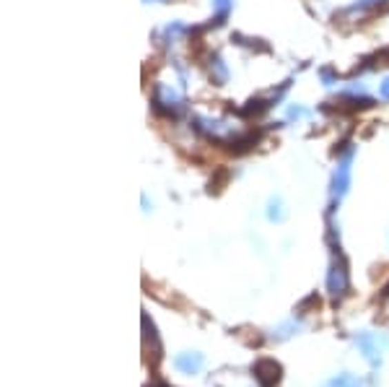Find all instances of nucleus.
Instances as JSON below:
<instances>
[{"label": "nucleus", "instance_id": "1", "mask_svg": "<svg viewBox=\"0 0 389 387\" xmlns=\"http://www.w3.org/2000/svg\"><path fill=\"white\" fill-rule=\"evenodd\" d=\"M381 91H384V97H389V81L384 84V88H381Z\"/></svg>", "mask_w": 389, "mask_h": 387}]
</instances>
